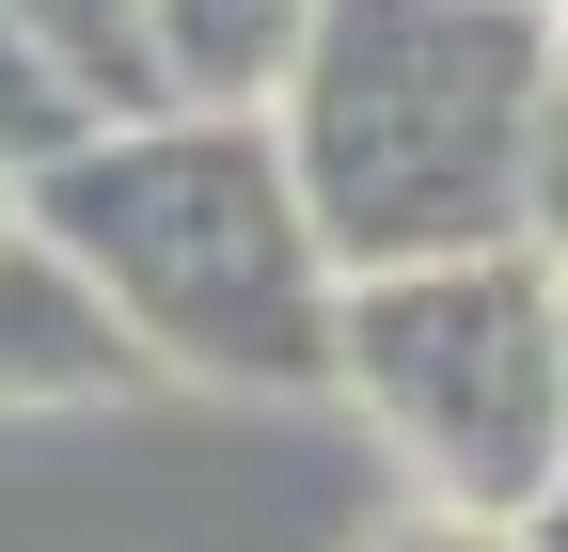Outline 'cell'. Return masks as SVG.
<instances>
[{"mask_svg":"<svg viewBox=\"0 0 568 552\" xmlns=\"http://www.w3.org/2000/svg\"><path fill=\"white\" fill-rule=\"evenodd\" d=\"M17 222L111 300L142 379H205V395H332V300L347 268L316 237L301 174H284L268 111H142L95 126L63 174L17 190Z\"/></svg>","mask_w":568,"mask_h":552,"instance_id":"cell-1","label":"cell"},{"mask_svg":"<svg viewBox=\"0 0 568 552\" xmlns=\"http://www.w3.org/2000/svg\"><path fill=\"white\" fill-rule=\"evenodd\" d=\"M537 111H552V32L506 0H316L301 80L268 95V143L332 268H426L521 237Z\"/></svg>","mask_w":568,"mask_h":552,"instance_id":"cell-2","label":"cell"},{"mask_svg":"<svg viewBox=\"0 0 568 552\" xmlns=\"http://www.w3.org/2000/svg\"><path fill=\"white\" fill-rule=\"evenodd\" d=\"M332 395L395 442L426 505L521 521L568 473V348H552V253H426V268H347L332 300Z\"/></svg>","mask_w":568,"mask_h":552,"instance_id":"cell-3","label":"cell"},{"mask_svg":"<svg viewBox=\"0 0 568 552\" xmlns=\"http://www.w3.org/2000/svg\"><path fill=\"white\" fill-rule=\"evenodd\" d=\"M126 379H142V348L111 331V300L32 222H0V410H95Z\"/></svg>","mask_w":568,"mask_h":552,"instance_id":"cell-4","label":"cell"},{"mask_svg":"<svg viewBox=\"0 0 568 552\" xmlns=\"http://www.w3.org/2000/svg\"><path fill=\"white\" fill-rule=\"evenodd\" d=\"M142 48L174 111H268L316 48V0H142Z\"/></svg>","mask_w":568,"mask_h":552,"instance_id":"cell-5","label":"cell"},{"mask_svg":"<svg viewBox=\"0 0 568 552\" xmlns=\"http://www.w3.org/2000/svg\"><path fill=\"white\" fill-rule=\"evenodd\" d=\"M0 17H17L63 80H80L111 126H142V111H174L159 95V48H142V0H0Z\"/></svg>","mask_w":568,"mask_h":552,"instance_id":"cell-6","label":"cell"},{"mask_svg":"<svg viewBox=\"0 0 568 552\" xmlns=\"http://www.w3.org/2000/svg\"><path fill=\"white\" fill-rule=\"evenodd\" d=\"M95 126H111V111L63 80V63H48L17 17H0V174H17V190H32V174H63V159L95 143Z\"/></svg>","mask_w":568,"mask_h":552,"instance_id":"cell-7","label":"cell"},{"mask_svg":"<svg viewBox=\"0 0 568 552\" xmlns=\"http://www.w3.org/2000/svg\"><path fill=\"white\" fill-rule=\"evenodd\" d=\"M364 552H521V536H506V521H474V505H426V490H410V505L364 521Z\"/></svg>","mask_w":568,"mask_h":552,"instance_id":"cell-8","label":"cell"},{"mask_svg":"<svg viewBox=\"0 0 568 552\" xmlns=\"http://www.w3.org/2000/svg\"><path fill=\"white\" fill-rule=\"evenodd\" d=\"M521 237H537V253H568V80H552V111H537V190H521Z\"/></svg>","mask_w":568,"mask_h":552,"instance_id":"cell-9","label":"cell"},{"mask_svg":"<svg viewBox=\"0 0 568 552\" xmlns=\"http://www.w3.org/2000/svg\"><path fill=\"white\" fill-rule=\"evenodd\" d=\"M506 536H521V552H568V473H552V490H537V505H521Z\"/></svg>","mask_w":568,"mask_h":552,"instance_id":"cell-10","label":"cell"},{"mask_svg":"<svg viewBox=\"0 0 568 552\" xmlns=\"http://www.w3.org/2000/svg\"><path fill=\"white\" fill-rule=\"evenodd\" d=\"M552 348H568V253H552Z\"/></svg>","mask_w":568,"mask_h":552,"instance_id":"cell-11","label":"cell"},{"mask_svg":"<svg viewBox=\"0 0 568 552\" xmlns=\"http://www.w3.org/2000/svg\"><path fill=\"white\" fill-rule=\"evenodd\" d=\"M537 32H552V80H568V0H552V17H537Z\"/></svg>","mask_w":568,"mask_h":552,"instance_id":"cell-12","label":"cell"},{"mask_svg":"<svg viewBox=\"0 0 568 552\" xmlns=\"http://www.w3.org/2000/svg\"><path fill=\"white\" fill-rule=\"evenodd\" d=\"M0 222H17V174H0Z\"/></svg>","mask_w":568,"mask_h":552,"instance_id":"cell-13","label":"cell"},{"mask_svg":"<svg viewBox=\"0 0 568 552\" xmlns=\"http://www.w3.org/2000/svg\"><path fill=\"white\" fill-rule=\"evenodd\" d=\"M506 17H552V0H506Z\"/></svg>","mask_w":568,"mask_h":552,"instance_id":"cell-14","label":"cell"}]
</instances>
